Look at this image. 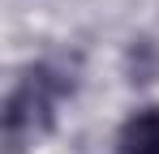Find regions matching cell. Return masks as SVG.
I'll return each mask as SVG.
<instances>
[{
	"label": "cell",
	"instance_id": "cell-1",
	"mask_svg": "<svg viewBox=\"0 0 159 154\" xmlns=\"http://www.w3.org/2000/svg\"><path fill=\"white\" fill-rule=\"evenodd\" d=\"M56 90H65V81H56L48 64H39V69H30L22 77V86L4 103V133H9V141H30V137L52 128Z\"/></svg>",
	"mask_w": 159,
	"mask_h": 154
},
{
	"label": "cell",
	"instance_id": "cell-2",
	"mask_svg": "<svg viewBox=\"0 0 159 154\" xmlns=\"http://www.w3.org/2000/svg\"><path fill=\"white\" fill-rule=\"evenodd\" d=\"M116 154H159V107L138 111L129 124L120 128Z\"/></svg>",
	"mask_w": 159,
	"mask_h": 154
},
{
	"label": "cell",
	"instance_id": "cell-3",
	"mask_svg": "<svg viewBox=\"0 0 159 154\" xmlns=\"http://www.w3.org/2000/svg\"><path fill=\"white\" fill-rule=\"evenodd\" d=\"M159 77V47L151 43V39H138L129 47V81H155Z\"/></svg>",
	"mask_w": 159,
	"mask_h": 154
}]
</instances>
